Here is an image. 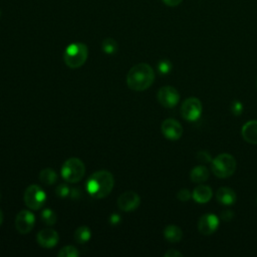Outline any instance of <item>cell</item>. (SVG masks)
<instances>
[{"instance_id": "cell-1", "label": "cell", "mask_w": 257, "mask_h": 257, "mask_svg": "<svg viewBox=\"0 0 257 257\" xmlns=\"http://www.w3.org/2000/svg\"><path fill=\"white\" fill-rule=\"evenodd\" d=\"M115 179L111 172L101 170L95 172L87 182L88 193L96 199H103L109 196L114 188Z\"/></svg>"}, {"instance_id": "cell-2", "label": "cell", "mask_w": 257, "mask_h": 257, "mask_svg": "<svg viewBox=\"0 0 257 257\" xmlns=\"http://www.w3.org/2000/svg\"><path fill=\"white\" fill-rule=\"evenodd\" d=\"M155 80L153 69L147 64H138L134 66L127 75L128 87L137 92H143L149 89Z\"/></svg>"}, {"instance_id": "cell-3", "label": "cell", "mask_w": 257, "mask_h": 257, "mask_svg": "<svg viewBox=\"0 0 257 257\" xmlns=\"http://www.w3.org/2000/svg\"><path fill=\"white\" fill-rule=\"evenodd\" d=\"M89 56L88 47L82 43H76L70 45L64 54V61L66 65L71 69H79L83 67Z\"/></svg>"}, {"instance_id": "cell-4", "label": "cell", "mask_w": 257, "mask_h": 257, "mask_svg": "<svg viewBox=\"0 0 257 257\" xmlns=\"http://www.w3.org/2000/svg\"><path fill=\"white\" fill-rule=\"evenodd\" d=\"M86 173V166L79 158L68 159L62 168V177L69 183L80 182Z\"/></svg>"}, {"instance_id": "cell-5", "label": "cell", "mask_w": 257, "mask_h": 257, "mask_svg": "<svg viewBox=\"0 0 257 257\" xmlns=\"http://www.w3.org/2000/svg\"><path fill=\"white\" fill-rule=\"evenodd\" d=\"M211 168L215 176L219 178H228L236 170L235 158L229 154H221L211 162Z\"/></svg>"}, {"instance_id": "cell-6", "label": "cell", "mask_w": 257, "mask_h": 257, "mask_svg": "<svg viewBox=\"0 0 257 257\" xmlns=\"http://www.w3.org/2000/svg\"><path fill=\"white\" fill-rule=\"evenodd\" d=\"M25 203L32 210H39L44 207L47 195L46 192L38 185H31L25 192Z\"/></svg>"}, {"instance_id": "cell-7", "label": "cell", "mask_w": 257, "mask_h": 257, "mask_svg": "<svg viewBox=\"0 0 257 257\" xmlns=\"http://www.w3.org/2000/svg\"><path fill=\"white\" fill-rule=\"evenodd\" d=\"M181 114L183 119L188 122L197 121L202 114V104L200 100L197 98L187 99L181 107Z\"/></svg>"}, {"instance_id": "cell-8", "label": "cell", "mask_w": 257, "mask_h": 257, "mask_svg": "<svg viewBox=\"0 0 257 257\" xmlns=\"http://www.w3.org/2000/svg\"><path fill=\"white\" fill-rule=\"evenodd\" d=\"M157 99L163 107L171 109V108H174L179 103L180 95H179V92L174 87L166 86L159 90L157 94Z\"/></svg>"}, {"instance_id": "cell-9", "label": "cell", "mask_w": 257, "mask_h": 257, "mask_svg": "<svg viewBox=\"0 0 257 257\" xmlns=\"http://www.w3.org/2000/svg\"><path fill=\"white\" fill-rule=\"evenodd\" d=\"M117 204L122 211L132 212V211H135L140 206L141 198L136 192H133V191L125 192L119 197Z\"/></svg>"}, {"instance_id": "cell-10", "label": "cell", "mask_w": 257, "mask_h": 257, "mask_svg": "<svg viewBox=\"0 0 257 257\" xmlns=\"http://www.w3.org/2000/svg\"><path fill=\"white\" fill-rule=\"evenodd\" d=\"M35 223V215L29 210L21 211L16 218V227L21 234L30 233L34 229Z\"/></svg>"}, {"instance_id": "cell-11", "label": "cell", "mask_w": 257, "mask_h": 257, "mask_svg": "<svg viewBox=\"0 0 257 257\" xmlns=\"http://www.w3.org/2000/svg\"><path fill=\"white\" fill-rule=\"evenodd\" d=\"M163 135L171 141L179 140L183 134V128L179 122L174 119H167L162 123L161 127Z\"/></svg>"}, {"instance_id": "cell-12", "label": "cell", "mask_w": 257, "mask_h": 257, "mask_svg": "<svg viewBox=\"0 0 257 257\" xmlns=\"http://www.w3.org/2000/svg\"><path fill=\"white\" fill-rule=\"evenodd\" d=\"M219 226V219L214 214L203 215L198 222V230L204 235L213 234Z\"/></svg>"}, {"instance_id": "cell-13", "label": "cell", "mask_w": 257, "mask_h": 257, "mask_svg": "<svg viewBox=\"0 0 257 257\" xmlns=\"http://www.w3.org/2000/svg\"><path fill=\"white\" fill-rule=\"evenodd\" d=\"M38 243L44 248H53L55 247L60 240L59 233L54 229H43L37 235Z\"/></svg>"}, {"instance_id": "cell-14", "label": "cell", "mask_w": 257, "mask_h": 257, "mask_svg": "<svg viewBox=\"0 0 257 257\" xmlns=\"http://www.w3.org/2000/svg\"><path fill=\"white\" fill-rule=\"evenodd\" d=\"M243 139L253 145H257V121L247 122L241 130Z\"/></svg>"}, {"instance_id": "cell-15", "label": "cell", "mask_w": 257, "mask_h": 257, "mask_svg": "<svg viewBox=\"0 0 257 257\" xmlns=\"http://www.w3.org/2000/svg\"><path fill=\"white\" fill-rule=\"evenodd\" d=\"M216 199L219 203H221L222 205H233L236 202V194L235 192L227 187H221L220 189H218L217 193H216Z\"/></svg>"}, {"instance_id": "cell-16", "label": "cell", "mask_w": 257, "mask_h": 257, "mask_svg": "<svg viewBox=\"0 0 257 257\" xmlns=\"http://www.w3.org/2000/svg\"><path fill=\"white\" fill-rule=\"evenodd\" d=\"M212 194V189L209 186L199 185L193 191V198L197 203L204 204L211 200Z\"/></svg>"}, {"instance_id": "cell-17", "label": "cell", "mask_w": 257, "mask_h": 257, "mask_svg": "<svg viewBox=\"0 0 257 257\" xmlns=\"http://www.w3.org/2000/svg\"><path fill=\"white\" fill-rule=\"evenodd\" d=\"M164 236L169 242H179L183 237V232L179 226L169 225L164 230Z\"/></svg>"}, {"instance_id": "cell-18", "label": "cell", "mask_w": 257, "mask_h": 257, "mask_svg": "<svg viewBox=\"0 0 257 257\" xmlns=\"http://www.w3.org/2000/svg\"><path fill=\"white\" fill-rule=\"evenodd\" d=\"M190 178L194 183H203L209 178V171L205 166H197L192 169Z\"/></svg>"}, {"instance_id": "cell-19", "label": "cell", "mask_w": 257, "mask_h": 257, "mask_svg": "<svg viewBox=\"0 0 257 257\" xmlns=\"http://www.w3.org/2000/svg\"><path fill=\"white\" fill-rule=\"evenodd\" d=\"M40 180L43 184H46L48 186H51V185H54L57 180H58V175L57 173L51 169V168H47V169H44L41 174H40Z\"/></svg>"}, {"instance_id": "cell-20", "label": "cell", "mask_w": 257, "mask_h": 257, "mask_svg": "<svg viewBox=\"0 0 257 257\" xmlns=\"http://www.w3.org/2000/svg\"><path fill=\"white\" fill-rule=\"evenodd\" d=\"M92 237V232L90 230L89 227L87 226H81L79 227L76 232H75V240L76 242L80 243V244H84V243H87Z\"/></svg>"}, {"instance_id": "cell-21", "label": "cell", "mask_w": 257, "mask_h": 257, "mask_svg": "<svg viewBox=\"0 0 257 257\" xmlns=\"http://www.w3.org/2000/svg\"><path fill=\"white\" fill-rule=\"evenodd\" d=\"M57 214L50 208L48 209H45L42 213V220L45 224L49 225V226H52V225H55L57 223Z\"/></svg>"}, {"instance_id": "cell-22", "label": "cell", "mask_w": 257, "mask_h": 257, "mask_svg": "<svg viewBox=\"0 0 257 257\" xmlns=\"http://www.w3.org/2000/svg\"><path fill=\"white\" fill-rule=\"evenodd\" d=\"M102 49L107 55H113L118 51V44L113 39H106L102 43Z\"/></svg>"}, {"instance_id": "cell-23", "label": "cell", "mask_w": 257, "mask_h": 257, "mask_svg": "<svg viewBox=\"0 0 257 257\" xmlns=\"http://www.w3.org/2000/svg\"><path fill=\"white\" fill-rule=\"evenodd\" d=\"M58 255L60 257H78L80 255V252L78 251V249L75 246L69 245V246L63 247L59 251Z\"/></svg>"}, {"instance_id": "cell-24", "label": "cell", "mask_w": 257, "mask_h": 257, "mask_svg": "<svg viewBox=\"0 0 257 257\" xmlns=\"http://www.w3.org/2000/svg\"><path fill=\"white\" fill-rule=\"evenodd\" d=\"M172 63L168 60H162L158 64V71L162 75H167L171 72L172 70Z\"/></svg>"}, {"instance_id": "cell-25", "label": "cell", "mask_w": 257, "mask_h": 257, "mask_svg": "<svg viewBox=\"0 0 257 257\" xmlns=\"http://www.w3.org/2000/svg\"><path fill=\"white\" fill-rule=\"evenodd\" d=\"M197 160L202 163H211L212 158L211 155L207 151H200L197 154Z\"/></svg>"}, {"instance_id": "cell-26", "label": "cell", "mask_w": 257, "mask_h": 257, "mask_svg": "<svg viewBox=\"0 0 257 257\" xmlns=\"http://www.w3.org/2000/svg\"><path fill=\"white\" fill-rule=\"evenodd\" d=\"M70 193H71V190L66 184H62L57 188V195L59 197H63V198L67 197L70 195Z\"/></svg>"}, {"instance_id": "cell-27", "label": "cell", "mask_w": 257, "mask_h": 257, "mask_svg": "<svg viewBox=\"0 0 257 257\" xmlns=\"http://www.w3.org/2000/svg\"><path fill=\"white\" fill-rule=\"evenodd\" d=\"M177 198L182 202H187L191 198V192L188 189H182L178 192Z\"/></svg>"}, {"instance_id": "cell-28", "label": "cell", "mask_w": 257, "mask_h": 257, "mask_svg": "<svg viewBox=\"0 0 257 257\" xmlns=\"http://www.w3.org/2000/svg\"><path fill=\"white\" fill-rule=\"evenodd\" d=\"M231 111L233 113V115L235 116H240L243 112V105L242 103L236 101L234 103H232V107H231Z\"/></svg>"}, {"instance_id": "cell-29", "label": "cell", "mask_w": 257, "mask_h": 257, "mask_svg": "<svg viewBox=\"0 0 257 257\" xmlns=\"http://www.w3.org/2000/svg\"><path fill=\"white\" fill-rule=\"evenodd\" d=\"M221 217L224 221H231L234 217V213L231 210H225V211L222 212Z\"/></svg>"}, {"instance_id": "cell-30", "label": "cell", "mask_w": 257, "mask_h": 257, "mask_svg": "<svg viewBox=\"0 0 257 257\" xmlns=\"http://www.w3.org/2000/svg\"><path fill=\"white\" fill-rule=\"evenodd\" d=\"M183 254L175 249H170L165 253V257H182Z\"/></svg>"}, {"instance_id": "cell-31", "label": "cell", "mask_w": 257, "mask_h": 257, "mask_svg": "<svg viewBox=\"0 0 257 257\" xmlns=\"http://www.w3.org/2000/svg\"><path fill=\"white\" fill-rule=\"evenodd\" d=\"M182 2H183V0H163V3H164L167 7H170V8L178 7L179 5H181Z\"/></svg>"}, {"instance_id": "cell-32", "label": "cell", "mask_w": 257, "mask_h": 257, "mask_svg": "<svg viewBox=\"0 0 257 257\" xmlns=\"http://www.w3.org/2000/svg\"><path fill=\"white\" fill-rule=\"evenodd\" d=\"M110 221H111V223H112L113 225H116V224H118L119 221H120V216L114 214V215H112V217L110 218Z\"/></svg>"}, {"instance_id": "cell-33", "label": "cell", "mask_w": 257, "mask_h": 257, "mask_svg": "<svg viewBox=\"0 0 257 257\" xmlns=\"http://www.w3.org/2000/svg\"><path fill=\"white\" fill-rule=\"evenodd\" d=\"M3 222H4V214H3L2 210H0V226H2Z\"/></svg>"}, {"instance_id": "cell-34", "label": "cell", "mask_w": 257, "mask_h": 257, "mask_svg": "<svg viewBox=\"0 0 257 257\" xmlns=\"http://www.w3.org/2000/svg\"><path fill=\"white\" fill-rule=\"evenodd\" d=\"M0 18H2V12H0Z\"/></svg>"}, {"instance_id": "cell-35", "label": "cell", "mask_w": 257, "mask_h": 257, "mask_svg": "<svg viewBox=\"0 0 257 257\" xmlns=\"http://www.w3.org/2000/svg\"><path fill=\"white\" fill-rule=\"evenodd\" d=\"M256 87H257V81H256Z\"/></svg>"}, {"instance_id": "cell-36", "label": "cell", "mask_w": 257, "mask_h": 257, "mask_svg": "<svg viewBox=\"0 0 257 257\" xmlns=\"http://www.w3.org/2000/svg\"><path fill=\"white\" fill-rule=\"evenodd\" d=\"M256 202H257V200H256Z\"/></svg>"}]
</instances>
